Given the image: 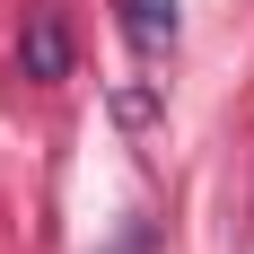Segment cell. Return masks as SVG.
<instances>
[{"instance_id": "2", "label": "cell", "mask_w": 254, "mask_h": 254, "mask_svg": "<svg viewBox=\"0 0 254 254\" xmlns=\"http://www.w3.org/2000/svg\"><path fill=\"white\" fill-rule=\"evenodd\" d=\"M123 35H131L140 53L176 44V0H123Z\"/></svg>"}, {"instance_id": "3", "label": "cell", "mask_w": 254, "mask_h": 254, "mask_svg": "<svg viewBox=\"0 0 254 254\" xmlns=\"http://www.w3.org/2000/svg\"><path fill=\"white\" fill-rule=\"evenodd\" d=\"M114 254H149V237H140V228H131V237H123V246H114Z\"/></svg>"}, {"instance_id": "1", "label": "cell", "mask_w": 254, "mask_h": 254, "mask_svg": "<svg viewBox=\"0 0 254 254\" xmlns=\"http://www.w3.org/2000/svg\"><path fill=\"white\" fill-rule=\"evenodd\" d=\"M18 62H26V79H62V70H70V35H62V18H53V9H35V18H26Z\"/></svg>"}]
</instances>
